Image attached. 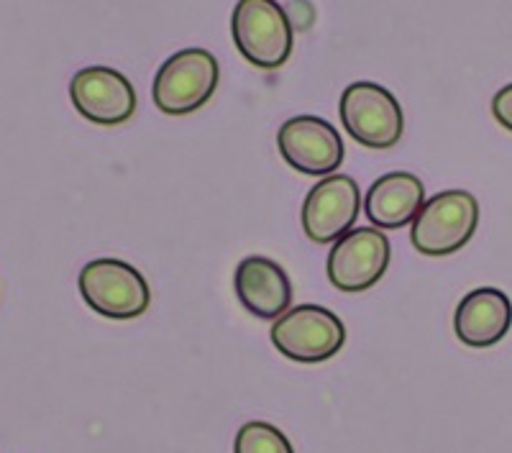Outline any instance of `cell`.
I'll list each match as a JSON object with an SVG mask.
<instances>
[{
	"label": "cell",
	"mask_w": 512,
	"mask_h": 453,
	"mask_svg": "<svg viewBox=\"0 0 512 453\" xmlns=\"http://www.w3.org/2000/svg\"><path fill=\"white\" fill-rule=\"evenodd\" d=\"M231 34L241 57L259 70H280L295 47V26L277 0H239Z\"/></svg>",
	"instance_id": "cell-1"
},
{
	"label": "cell",
	"mask_w": 512,
	"mask_h": 453,
	"mask_svg": "<svg viewBox=\"0 0 512 453\" xmlns=\"http://www.w3.org/2000/svg\"><path fill=\"white\" fill-rule=\"evenodd\" d=\"M479 226V203L472 192L446 190L425 200L410 228V241L423 256H448L464 249Z\"/></svg>",
	"instance_id": "cell-2"
},
{
	"label": "cell",
	"mask_w": 512,
	"mask_h": 453,
	"mask_svg": "<svg viewBox=\"0 0 512 453\" xmlns=\"http://www.w3.org/2000/svg\"><path fill=\"white\" fill-rule=\"evenodd\" d=\"M221 67L208 49H182L159 67L152 98L167 116H187L203 108L218 88Z\"/></svg>",
	"instance_id": "cell-3"
},
{
	"label": "cell",
	"mask_w": 512,
	"mask_h": 453,
	"mask_svg": "<svg viewBox=\"0 0 512 453\" xmlns=\"http://www.w3.org/2000/svg\"><path fill=\"white\" fill-rule=\"evenodd\" d=\"M80 295L103 318H139L152 305V290L144 274L121 259H95L80 272Z\"/></svg>",
	"instance_id": "cell-4"
},
{
	"label": "cell",
	"mask_w": 512,
	"mask_h": 453,
	"mask_svg": "<svg viewBox=\"0 0 512 453\" xmlns=\"http://www.w3.org/2000/svg\"><path fill=\"white\" fill-rule=\"evenodd\" d=\"M274 349L297 364H320L344 349L346 326L323 305H295L274 320Z\"/></svg>",
	"instance_id": "cell-5"
},
{
	"label": "cell",
	"mask_w": 512,
	"mask_h": 453,
	"mask_svg": "<svg viewBox=\"0 0 512 453\" xmlns=\"http://www.w3.org/2000/svg\"><path fill=\"white\" fill-rule=\"evenodd\" d=\"M341 123L356 144L367 149H392L402 139L405 116L395 95L377 82H354L341 95Z\"/></svg>",
	"instance_id": "cell-6"
},
{
	"label": "cell",
	"mask_w": 512,
	"mask_h": 453,
	"mask_svg": "<svg viewBox=\"0 0 512 453\" xmlns=\"http://www.w3.org/2000/svg\"><path fill=\"white\" fill-rule=\"evenodd\" d=\"M392 246L382 228H351L328 254V279L341 292H364L390 269Z\"/></svg>",
	"instance_id": "cell-7"
},
{
	"label": "cell",
	"mask_w": 512,
	"mask_h": 453,
	"mask_svg": "<svg viewBox=\"0 0 512 453\" xmlns=\"http://www.w3.org/2000/svg\"><path fill=\"white\" fill-rule=\"evenodd\" d=\"M277 146L282 159L308 177L333 175L344 162L341 134L318 116H295L282 123Z\"/></svg>",
	"instance_id": "cell-8"
},
{
	"label": "cell",
	"mask_w": 512,
	"mask_h": 453,
	"mask_svg": "<svg viewBox=\"0 0 512 453\" xmlns=\"http://www.w3.org/2000/svg\"><path fill=\"white\" fill-rule=\"evenodd\" d=\"M361 210V190L354 177L328 175L303 203V231L313 244H336L354 228Z\"/></svg>",
	"instance_id": "cell-9"
},
{
	"label": "cell",
	"mask_w": 512,
	"mask_h": 453,
	"mask_svg": "<svg viewBox=\"0 0 512 453\" xmlns=\"http://www.w3.org/2000/svg\"><path fill=\"white\" fill-rule=\"evenodd\" d=\"M70 98L82 118L98 126H121L136 113V90L123 72L95 64L77 72Z\"/></svg>",
	"instance_id": "cell-10"
},
{
	"label": "cell",
	"mask_w": 512,
	"mask_h": 453,
	"mask_svg": "<svg viewBox=\"0 0 512 453\" xmlns=\"http://www.w3.org/2000/svg\"><path fill=\"white\" fill-rule=\"evenodd\" d=\"M233 287L241 305L262 320H277L292 308V282L269 256H246L236 267Z\"/></svg>",
	"instance_id": "cell-11"
},
{
	"label": "cell",
	"mask_w": 512,
	"mask_h": 453,
	"mask_svg": "<svg viewBox=\"0 0 512 453\" xmlns=\"http://www.w3.org/2000/svg\"><path fill=\"white\" fill-rule=\"evenodd\" d=\"M512 326V302L497 287L472 290L454 313V331L469 349H489L507 336Z\"/></svg>",
	"instance_id": "cell-12"
},
{
	"label": "cell",
	"mask_w": 512,
	"mask_h": 453,
	"mask_svg": "<svg viewBox=\"0 0 512 453\" xmlns=\"http://www.w3.org/2000/svg\"><path fill=\"white\" fill-rule=\"evenodd\" d=\"M425 203V185L413 172H390L369 187L364 213L374 228L397 231L415 221Z\"/></svg>",
	"instance_id": "cell-13"
},
{
	"label": "cell",
	"mask_w": 512,
	"mask_h": 453,
	"mask_svg": "<svg viewBox=\"0 0 512 453\" xmlns=\"http://www.w3.org/2000/svg\"><path fill=\"white\" fill-rule=\"evenodd\" d=\"M233 453H295V448L280 428L254 420V423L241 425L233 441Z\"/></svg>",
	"instance_id": "cell-14"
},
{
	"label": "cell",
	"mask_w": 512,
	"mask_h": 453,
	"mask_svg": "<svg viewBox=\"0 0 512 453\" xmlns=\"http://www.w3.org/2000/svg\"><path fill=\"white\" fill-rule=\"evenodd\" d=\"M492 116L497 118L502 128L512 131V82L497 90V95L492 98Z\"/></svg>",
	"instance_id": "cell-15"
},
{
	"label": "cell",
	"mask_w": 512,
	"mask_h": 453,
	"mask_svg": "<svg viewBox=\"0 0 512 453\" xmlns=\"http://www.w3.org/2000/svg\"><path fill=\"white\" fill-rule=\"evenodd\" d=\"M285 11H287V16H290V21L295 29H308V26L313 24L315 11L308 0H295V3H290V6L285 8Z\"/></svg>",
	"instance_id": "cell-16"
}]
</instances>
